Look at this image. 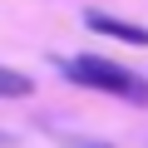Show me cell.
Masks as SVG:
<instances>
[{"label": "cell", "mask_w": 148, "mask_h": 148, "mask_svg": "<svg viewBox=\"0 0 148 148\" xmlns=\"http://www.w3.org/2000/svg\"><path fill=\"white\" fill-rule=\"evenodd\" d=\"M59 69H64V79L79 84V89H99V94H114V99H123L133 109H148V79L138 69H123V64H114L104 54H74Z\"/></svg>", "instance_id": "1"}, {"label": "cell", "mask_w": 148, "mask_h": 148, "mask_svg": "<svg viewBox=\"0 0 148 148\" xmlns=\"http://www.w3.org/2000/svg\"><path fill=\"white\" fill-rule=\"evenodd\" d=\"M84 25H89V30H99V35H109V40H123V45L148 49V30H143V25H133V20H119V15H109V10H84Z\"/></svg>", "instance_id": "2"}, {"label": "cell", "mask_w": 148, "mask_h": 148, "mask_svg": "<svg viewBox=\"0 0 148 148\" xmlns=\"http://www.w3.org/2000/svg\"><path fill=\"white\" fill-rule=\"evenodd\" d=\"M25 94H35V79L10 69V64H0V99H25Z\"/></svg>", "instance_id": "3"}, {"label": "cell", "mask_w": 148, "mask_h": 148, "mask_svg": "<svg viewBox=\"0 0 148 148\" xmlns=\"http://www.w3.org/2000/svg\"><path fill=\"white\" fill-rule=\"evenodd\" d=\"M59 143H64V148H114V143H104V138H79V133H59Z\"/></svg>", "instance_id": "4"}]
</instances>
